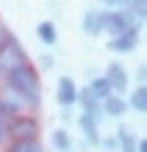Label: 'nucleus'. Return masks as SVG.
<instances>
[{
	"instance_id": "obj_1",
	"label": "nucleus",
	"mask_w": 147,
	"mask_h": 152,
	"mask_svg": "<svg viewBox=\"0 0 147 152\" xmlns=\"http://www.w3.org/2000/svg\"><path fill=\"white\" fill-rule=\"evenodd\" d=\"M5 82H8V90L15 92L23 102H28V105L40 102V77H37V70L30 62H23V65L12 67L5 75Z\"/></svg>"
},
{
	"instance_id": "obj_2",
	"label": "nucleus",
	"mask_w": 147,
	"mask_h": 152,
	"mask_svg": "<svg viewBox=\"0 0 147 152\" xmlns=\"http://www.w3.org/2000/svg\"><path fill=\"white\" fill-rule=\"evenodd\" d=\"M23 62H28V55H25L23 45L12 35H8L0 42V80H5V75H8L12 67L23 65Z\"/></svg>"
},
{
	"instance_id": "obj_3",
	"label": "nucleus",
	"mask_w": 147,
	"mask_h": 152,
	"mask_svg": "<svg viewBox=\"0 0 147 152\" xmlns=\"http://www.w3.org/2000/svg\"><path fill=\"white\" fill-rule=\"evenodd\" d=\"M5 132L12 140H37L40 125L33 115H15L10 117V122H5Z\"/></svg>"
},
{
	"instance_id": "obj_4",
	"label": "nucleus",
	"mask_w": 147,
	"mask_h": 152,
	"mask_svg": "<svg viewBox=\"0 0 147 152\" xmlns=\"http://www.w3.org/2000/svg\"><path fill=\"white\" fill-rule=\"evenodd\" d=\"M137 42H140V28H137V25H130L125 33H120V35L110 37L107 48H110L112 53H132Z\"/></svg>"
},
{
	"instance_id": "obj_5",
	"label": "nucleus",
	"mask_w": 147,
	"mask_h": 152,
	"mask_svg": "<svg viewBox=\"0 0 147 152\" xmlns=\"http://www.w3.org/2000/svg\"><path fill=\"white\" fill-rule=\"evenodd\" d=\"M130 25H135V23H132L125 12H120V10H105V28H102V33H107L110 37L125 33Z\"/></svg>"
},
{
	"instance_id": "obj_6",
	"label": "nucleus",
	"mask_w": 147,
	"mask_h": 152,
	"mask_svg": "<svg viewBox=\"0 0 147 152\" xmlns=\"http://www.w3.org/2000/svg\"><path fill=\"white\" fill-rule=\"evenodd\" d=\"M105 77H107V82H110L115 95H122V92H127V87H130V77H127L125 67L120 65V62H110V65H107Z\"/></svg>"
},
{
	"instance_id": "obj_7",
	"label": "nucleus",
	"mask_w": 147,
	"mask_h": 152,
	"mask_svg": "<svg viewBox=\"0 0 147 152\" xmlns=\"http://www.w3.org/2000/svg\"><path fill=\"white\" fill-rule=\"evenodd\" d=\"M57 102H60L62 107H70L78 102V85H75L72 77H60L57 80Z\"/></svg>"
},
{
	"instance_id": "obj_8",
	"label": "nucleus",
	"mask_w": 147,
	"mask_h": 152,
	"mask_svg": "<svg viewBox=\"0 0 147 152\" xmlns=\"http://www.w3.org/2000/svg\"><path fill=\"white\" fill-rule=\"evenodd\" d=\"M105 28V10H87L82 15V30L87 35H100Z\"/></svg>"
},
{
	"instance_id": "obj_9",
	"label": "nucleus",
	"mask_w": 147,
	"mask_h": 152,
	"mask_svg": "<svg viewBox=\"0 0 147 152\" xmlns=\"http://www.w3.org/2000/svg\"><path fill=\"white\" fill-rule=\"evenodd\" d=\"M78 102L82 105V115H87V117H92V120H97V115H100V100L95 97V95L87 90H78Z\"/></svg>"
},
{
	"instance_id": "obj_10",
	"label": "nucleus",
	"mask_w": 147,
	"mask_h": 152,
	"mask_svg": "<svg viewBox=\"0 0 147 152\" xmlns=\"http://www.w3.org/2000/svg\"><path fill=\"white\" fill-rule=\"evenodd\" d=\"M102 110L107 112V115H112V117H120V115H125L127 112V100L122 97V95H107L105 100H102Z\"/></svg>"
},
{
	"instance_id": "obj_11",
	"label": "nucleus",
	"mask_w": 147,
	"mask_h": 152,
	"mask_svg": "<svg viewBox=\"0 0 147 152\" xmlns=\"http://www.w3.org/2000/svg\"><path fill=\"white\" fill-rule=\"evenodd\" d=\"M127 107H132L135 112H147V87L145 85H140L135 87V90L130 92V102H127Z\"/></svg>"
},
{
	"instance_id": "obj_12",
	"label": "nucleus",
	"mask_w": 147,
	"mask_h": 152,
	"mask_svg": "<svg viewBox=\"0 0 147 152\" xmlns=\"http://www.w3.org/2000/svg\"><path fill=\"white\" fill-rule=\"evenodd\" d=\"M35 33H37V37H40L45 45H55L57 42V28H55V23H50V20H42L35 28Z\"/></svg>"
},
{
	"instance_id": "obj_13",
	"label": "nucleus",
	"mask_w": 147,
	"mask_h": 152,
	"mask_svg": "<svg viewBox=\"0 0 147 152\" xmlns=\"http://www.w3.org/2000/svg\"><path fill=\"white\" fill-rule=\"evenodd\" d=\"M80 127H82V132H85V137H87V142H90V145H100L97 120H92V117L82 115V117H80Z\"/></svg>"
},
{
	"instance_id": "obj_14",
	"label": "nucleus",
	"mask_w": 147,
	"mask_h": 152,
	"mask_svg": "<svg viewBox=\"0 0 147 152\" xmlns=\"http://www.w3.org/2000/svg\"><path fill=\"white\" fill-rule=\"evenodd\" d=\"M5 152H42L40 140H12Z\"/></svg>"
},
{
	"instance_id": "obj_15",
	"label": "nucleus",
	"mask_w": 147,
	"mask_h": 152,
	"mask_svg": "<svg viewBox=\"0 0 147 152\" xmlns=\"http://www.w3.org/2000/svg\"><path fill=\"white\" fill-rule=\"evenodd\" d=\"M117 147H120V152H135V147H137V140H135V135H132L127 127H120L117 130Z\"/></svg>"
},
{
	"instance_id": "obj_16",
	"label": "nucleus",
	"mask_w": 147,
	"mask_h": 152,
	"mask_svg": "<svg viewBox=\"0 0 147 152\" xmlns=\"http://www.w3.org/2000/svg\"><path fill=\"white\" fill-rule=\"evenodd\" d=\"M97 100H105L107 95H112V87H110V82H107V77L102 75V77H95L92 82H90V87H87Z\"/></svg>"
},
{
	"instance_id": "obj_17",
	"label": "nucleus",
	"mask_w": 147,
	"mask_h": 152,
	"mask_svg": "<svg viewBox=\"0 0 147 152\" xmlns=\"http://www.w3.org/2000/svg\"><path fill=\"white\" fill-rule=\"evenodd\" d=\"M53 145L57 152H70V147H72V140H70L67 130H55L53 132Z\"/></svg>"
},
{
	"instance_id": "obj_18",
	"label": "nucleus",
	"mask_w": 147,
	"mask_h": 152,
	"mask_svg": "<svg viewBox=\"0 0 147 152\" xmlns=\"http://www.w3.org/2000/svg\"><path fill=\"white\" fill-rule=\"evenodd\" d=\"M18 115V107L15 105H12L10 102V100H3V97H0V120H3V122H5V117H15Z\"/></svg>"
},
{
	"instance_id": "obj_19",
	"label": "nucleus",
	"mask_w": 147,
	"mask_h": 152,
	"mask_svg": "<svg viewBox=\"0 0 147 152\" xmlns=\"http://www.w3.org/2000/svg\"><path fill=\"white\" fill-rule=\"evenodd\" d=\"M105 5H110V8H130V5H135V3H140V0H102Z\"/></svg>"
},
{
	"instance_id": "obj_20",
	"label": "nucleus",
	"mask_w": 147,
	"mask_h": 152,
	"mask_svg": "<svg viewBox=\"0 0 147 152\" xmlns=\"http://www.w3.org/2000/svg\"><path fill=\"white\" fill-rule=\"evenodd\" d=\"M8 35H10V33H8V28H5V25H3V20H0V42H3Z\"/></svg>"
},
{
	"instance_id": "obj_21",
	"label": "nucleus",
	"mask_w": 147,
	"mask_h": 152,
	"mask_svg": "<svg viewBox=\"0 0 147 152\" xmlns=\"http://www.w3.org/2000/svg\"><path fill=\"white\" fill-rule=\"evenodd\" d=\"M137 152H147V140H137Z\"/></svg>"
},
{
	"instance_id": "obj_22",
	"label": "nucleus",
	"mask_w": 147,
	"mask_h": 152,
	"mask_svg": "<svg viewBox=\"0 0 147 152\" xmlns=\"http://www.w3.org/2000/svg\"><path fill=\"white\" fill-rule=\"evenodd\" d=\"M5 137H8V132H5V122H3V120H0V142H3Z\"/></svg>"
},
{
	"instance_id": "obj_23",
	"label": "nucleus",
	"mask_w": 147,
	"mask_h": 152,
	"mask_svg": "<svg viewBox=\"0 0 147 152\" xmlns=\"http://www.w3.org/2000/svg\"><path fill=\"white\" fill-rule=\"evenodd\" d=\"M137 77H140V82H145V77H147V75H145V65L137 70Z\"/></svg>"
}]
</instances>
